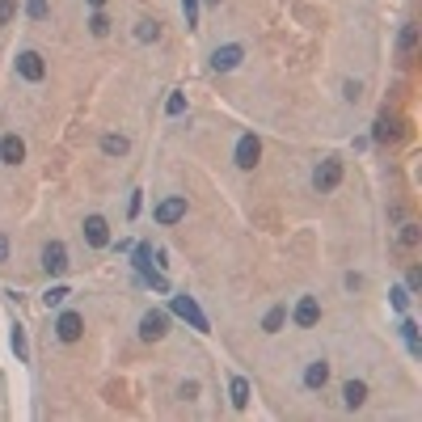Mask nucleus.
<instances>
[{
    "label": "nucleus",
    "instance_id": "0eeeda50",
    "mask_svg": "<svg viewBox=\"0 0 422 422\" xmlns=\"http://www.w3.org/2000/svg\"><path fill=\"white\" fill-rule=\"evenodd\" d=\"M85 241H89L93 249H101V245H110V224H106L101 216H89V220H85Z\"/></svg>",
    "mask_w": 422,
    "mask_h": 422
},
{
    "label": "nucleus",
    "instance_id": "c85d7f7f",
    "mask_svg": "<svg viewBox=\"0 0 422 422\" xmlns=\"http://www.w3.org/2000/svg\"><path fill=\"white\" fill-rule=\"evenodd\" d=\"M13 13H17L13 0H0V26H9V22H13Z\"/></svg>",
    "mask_w": 422,
    "mask_h": 422
},
{
    "label": "nucleus",
    "instance_id": "7c9ffc66",
    "mask_svg": "<svg viewBox=\"0 0 422 422\" xmlns=\"http://www.w3.org/2000/svg\"><path fill=\"white\" fill-rule=\"evenodd\" d=\"M401 241L405 245H418V224H401Z\"/></svg>",
    "mask_w": 422,
    "mask_h": 422
},
{
    "label": "nucleus",
    "instance_id": "c756f323",
    "mask_svg": "<svg viewBox=\"0 0 422 422\" xmlns=\"http://www.w3.org/2000/svg\"><path fill=\"white\" fill-rule=\"evenodd\" d=\"M165 110H169V115H182V110H186V97H182V93H174V97L165 101Z\"/></svg>",
    "mask_w": 422,
    "mask_h": 422
},
{
    "label": "nucleus",
    "instance_id": "9b49d317",
    "mask_svg": "<svg viewBox=\"0 0 422 422\" xmlns=\"http://www.w3.org/2000/svg\"><path fill=\"white\" fill-rule=\"evenodd\" d=\"M316 321H321V304H316L312 296H304V300L296 304V326L308 330V326H316Z\"/></svg>",
    "mask_w": 422,
    "mask_h": 422
},
{
    "label": "nucleus",
    "instance_id": "aec40b11",
    "mask_svg": "<svg viewBox=\"0 0 422 422\" xmlns=\"http://www.w3.org/2000/svg\"><path fill=\"white\" fill-rule=\"evenodd\" d=\"M135 38L140 42H156V38H161V26H156V22H140L135 26Z\"/></svg>",
    "mask_w": 422,
    "mask_h": 422
},
{
    "label": "nucleus",
    "instance_id": "6ab92c4d",
    "mask_svg": "<svg viewBox=\"0 0 422 422\" xmlns=\"http://www.w3.org/2000/svg\"><path fill=\"white\" fill-rule=\"evenodd\" d=\"M401 334H405V346H410L414 355H422V342H418V326L410 321V316H405V321H401Z\"/></svg>",
    "mask_w": 422,
    "mask_h": 422
},
{
    "label": "nucleus",
    "instance_id": "72a5a7b5",
    "mask_svg": "<svg viewBox=\"0 0 422 422\" xmlns=\"http://www.w3.org/2000/svg\"><path fill=\"white\" fill-rule=\"evenodd\" d=\"M89 5H93V9H101V5H106V0H89Z\"/></svg>",
    "mask_w": 422,
    "mask_h": 422
},
{
    "label": "nucleus",
    "instance_id": "a878e982",
    "mask_svg": "<svg viewBox=\"0 0 422 422\" xmlns=\"http://www.w3.org/2000/svg\"><path fill=\"white\" fill-rule=\"evenodd\" d=\"M13 351H17V359H26V355H30V346H26V330H22V326L13 330Z\"/></svg>",
    "mask_w": 422,
    "mask_h": 422
},
{
    "label": "nucleus",
    "instance_id": "f03ea898",
    "mask_svg": "<svg viewBox=\"0 0 422 422\" xmlns=\"http://www.w3.org/2000/svg\"><path fill=\"white\" fill-rule=\"evenodd\" d=\"M338 182H342V161H338V156H326V161L312 169V186L321 190V194H330Z\"/></svg>",
    "mask_w": 422,
    "mask_h": 422
},
{
    "label": "nucleus",
    "instance_id": "393cba45",
    "mask_svg": "<svg viewBox=\"0 0 422 422\" xmlns=\"http://www.w3.org/2000/svg\"><path fill=\"white\" fill-rule=\"evenodd\" d=\"M389 296H393V308H401V312L410 308V287H393Z\"/></svg>",
    "mask_w": 422,
    "mask_h": 422
},
{
    "label": "nucleus",
    "instance_id": "dca6fc26",
    "mask_svg": "<svg viewBox=\"0 0 422 422\" xmlns=\"http://www.w3.org/2000/svg\"><path fill=\"white\" fill-rule=\"evenodd\" d=\"M228 393H233V405H237V410L249 405V380H245V376H233V389H228Z\"/></svg>",
    "mask_w": 422,
    "mask_h": 422
},
{
    "label": "nucleus",
    "instance_id": "4468645a",
    "mask_svg": "<svg viewBox=\"0 0 422 422\" xmlns=\"http://www.w3.org/2000/svg\"><path fill=\"white\" fill-rule=\"evenodd\" d=\"M397 135H401V123H397V119H389V115H380V119H376L372 140H376V144H389V140H397Z\"/></svg>",
    "mask_w": 422,
    "mask_h": 422
},
{
    "label": "nucleus",
    "instance_id": "b1692460",
    "mask_svg": "<svg viewBox=\"0 0 422 422\" xmlns=\"http://www.w3.org/2000/svg\"><path fill=\"white\" fill-rule=\"evenodd\" d=\"M414 42H418V30L405 26V30H401V56H414Z\"/></svg>",
    "mask_w": 422,
    "mask_h": 422
},
{
    "label": "nucleus",
    "instance_id": "f3484780",
    "mask_svg": "<svg viewBox=\"0 0 422 422\" xmlns=\"http://www.w3.org/2000/svg\"><path fill=\"white\" fill-rule=\"evenodd\" d=\"M283 321H287V308H271V312H267V321H262V330H267V334H279Z\"/></svg>",
    "mask_w": 422,
    "mask_h": 422
},
{
    "label": "nucleus",
    "instance_id": "ddd939ff",
    "mask_svg": "<svg viewBox=\"0 0 422 422\" xmlns=\"http://www.w3.org/2000/svg\"><path fill=\"white\" fill-rule=\"evenodd\" d=\"M22 156H26V144H22L17 135H5V140H0V161H5V165H17Z\"/></svg>",
    "mask_w": 422,
    "mask_h": 422
},
{
    "label": "nucleus",
    "instance_id": "9d476101",
    "mask_svg": "<svg viewBox=\"0 0 422 422\" xmlns=\"http://www.w3.org/2000/svg\"><path fill=\"white\" fill-rule=\"evenodd\" d=\"M182 216H186V199H165L156 207V224H178Z\"/></svg>",
    "mask_w": 422,
    "mask_h": 422
},
{
    "label": "nucleus",
    "instance_id": "a211bd4d",
    "mask_svg": "<svg viewBox=\"0 0 422 422\" xmlns=\"http://www.w3.org/2000/svg\"><path fill=\"white\" fill-rule=\"evenodd\" d=\"M127 148H131V144H127L123 135H106V140H101V152H106V156H123Z\"/></svg>",
    "mask_w": 422,
    "mask_h": 422
},
{
    "label": "nucleus",
    "instance_id": "6e6552de",
    "mask_svg": "<svg viewBox=\"0 0 422 422\" xmlns=\"http://www.w3.org/2000/svg\"><path fill=\"white\" fill-rule=\"evenodd\" d=\"M56 334H60V342H76L81 334H85V321L76 312H60V321H56Z\"/></svg>",
    "mask_w": 422,
    "mask_h": 422
},
{
    "label": "nucleus",
    "instance_id": "20e7f679",
    "mask_svg": "<svg viewBox=\"0 0 422 422\" xmlns=\"http://www.w3.org/2000/svg\"><path fill=\"white\" fill-rule=\"evenodd\" d=\"M42 267H47V275H64V271H68V249H64V241H51V245L42 249Z\"/></svg>",
    "mask_w": 422,
    "mask_h": 422
},
{
    "label": "nucleus",
    "instance_id": "2f4dec72",
    "mask_svg": "<svg viewBox=\"0 0 422 422\" xmlns=\"http://www.w3.org/2000/svg\"><path fill=\"white\" fill-rule=\"evenodd\" d=\"M405 287H410V292H418V287H422V271H418V267H410V275H405Z\"/></svg>",
    "mask_w": 422,
    "mask_h": 422
},
{
    "label": "nucleus",
    "instance_id": "f8f14e48",
    "mask_svg": "<svg viewBox=\"0 0 422 422\" xmlns=\"http://www.w3.org/2000/svg\"><path fill=\"white\" fill-rule=\"evenodd\" d=\"M326 380H330V363L326 359H316V363L304 367V385L308 389H326Z\"/></svg>",
    "mask_w": 422,
    "mask_h": 422
},
{
    "label": "nucleus",
    "instance_id": "cd10ccee",
    "mask_svg": "<svg viewBox=\"0 0 422 422\" xmlns=\"http://www.w3.org/2000/svg\"><path fill=\"white\" fill-rule=\"evenodd\" d=\"M26 13H30L34 22H42V17H47V0H30V5H26Z\"/></svg>",
    "mask_w": 422,
    "mask_h": 422
},
{
    "label": "nucleus",
    "instance_id": "2eb2a0df",
    "mask_svg": "<svg viewBox=\"0 0 422 422\" xmlns=\"http://www.w3.org/2000/svg\"><path fill=\"white\" fill-rule=\"evenodd\" d=\"M342 401H346V410H359V405L367 401V385H363V380H351V385L342 389Z\"/></svg>",
    "mask_w": 422,
    "mask_h": 422
},
{
    "label": "nucleus",
    "instance_id": "7ed1b4c3",
    "mask_svg": "<svg viewBox=\"0 0 422 422\" xmlns=\"http://www.w3.org/2000/svg\"><path fill=\"white\" fill-rule=\"evenodd\" d=\"M169 308H174V316H182V321H190L199 334H207V316H203V308L190 300V296H174L169 300Z\"/></svg>",
    "mask_w": 422,
    "mask_h": 422
},
{
    "label": "nucleus",
    "instance_id": "f257e3e1",
    "mask_svg": "<svg viewBox=\"0 0 422 422\" xmlns=\"http://www.w3.org/2000/svg\"><path fill=\"white\" fill-rule=\"evenodd\" d=\"M165 334H169V312L152 308V312L140 316V338H144V342H161Z\"/></svg>",
    "mask_w": 422,
    "mask_h": 422
},
{
    "label": "nucleus",
    "instance_id": "bb28decb",
    "mask_svg": "<svg viewBox=\"0 0 422 422\" xmlns=\"http://www.w3.org/2000/svg\"><path fill=\"white\" fill-rule=\"evenodd\" d=\"M182 13H186V26H199V0H182Z\"/></svg>",
    "mask_w": 422,
    "mask_h": 422
},
{
    "label": "nucleus",
    "instance_id": "423d86ee",
    "mask_svg": "<svg viewBox=\"0 0 422 422\" xmlns=\"http://www.w3.org/2000/svg\"><path fill=\"white\" fill-rule=\"evenodd\" d=\"M17 72H22L26 81H42V76H47V64H42L38 51H22V56H17Z\"/></svg>",
    "mask_w": 422,
    "mask_h": 422
},
{
    "label": "nucleus",
    "instance_id": "39448f33",
    "mask_svg": "<svg viewBox=\"0 0 422 422\" xmlns=\"http://www.w3.org/2000/svg\"><path fill=\"white\" fill-rule=\"evenodd\" d=\"M258 156H262L258 135H241V140H237V165H241V169H253V165H258Z\"/></svg>",
    "mask_w": 422,
    "mask_h": 422
},
{
    "label": "nucleus",
    "instance_id": "f704fd0d",
    "mask_svg": "<svg viewBox=\"0 0 422 422\" xmlns=\"http://www.w3.org/2000/svg\"><path fill=\"white\" fill-rule=\"evenodd\" d=\"M211 5H220V0H211Z\"/></svg>",
    "mask_w": 422,
    "mask_h": 422
},
{
    "label": "nucleus",
    "instance_id": "4be33fe9",
    "mask_svg": "<svg viewBox=\"0 0 422 422\" xmlns=\"http://www.w3.org/2000/svg\"><path fill=\"white\" fill-rule=\"evenodd\" d=\"M68 296H72V292H68V287H51V292H47V296H42V300H47V308H60V304H64V300H68Z\"/></svg>",
    "mask_w": 422,
    "mask_h": 422
},
{
    "label": "nucleus",
    "instance_id": "412c9836",
    "mask_svg": "<svg viewBox=\"0 0 422 422\" xmlns=\"http://www.w3.org/2000/svg\"><path fill=\"white\" fill-rule=\"evenodd\" d=\"M135 271H152V245H135Z\"/></svg>",
    "mask_w": 422,
    "mask_h": 422
},
{
    "label": "nucleus",
    "instance_id": "5701e85b",
    "mask_svg": "<svg viewBox=\"0 0 422 422\" xmlns=\"http://www.w3.org/2000/svg\"><path fill=\"white\" fill-rule=\"evenodd\" d=\"M89 30H93L97 38H106V34H110V22H106V13H93V17H89Z\"/></svg>",
    "mask_w": 422,
    "mask_h": 422
},
{
    "label": "nucleus",
    "instance_id": "473e14b6",
    "mask_svg": "<svg viewBox=\"0 0 422 422\" xmlns=\"http://www.w3.org/2000/svg\"><path fill=\"white\" fill-rule=\"evenodd\" d=\"M5 258H9V241H5V237H0V262H5Z\"/></svg>",
    "mask_w": 422,
    "mask_h": 422
},
{
    "label": "nucleus",
    "instance_id": "1a4fd4ad",
    "mask_svg": "<svg viewBox=\"0 0 422 422\" xmlns=\"http://www.w3.org/2000/svg\"><path fill=\"white\" fill-rule=\"evenodd\" d=\"M241 60H245V51H241V47L233 42V47H220L216 56H211V68H216V72H233V68H237Z\"/></svg>",
    "mask_w": 422,
    "mask_h": 422
}]
</instances>
